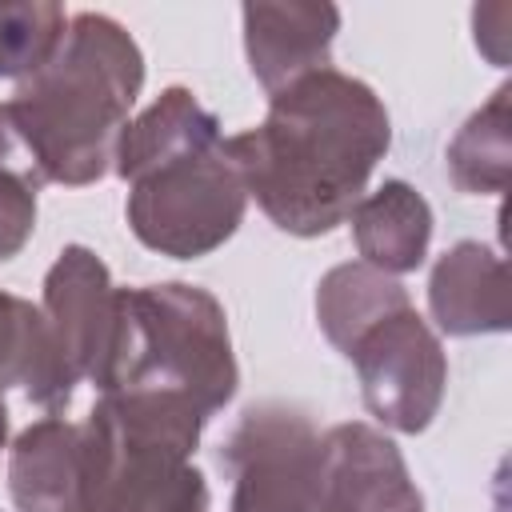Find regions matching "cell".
<instances>
[{
	"instance_id": "1",
	"label": "cell",
	"mask_w": 512,
	"mask_h": 512,
	"mask_svg": "<svg viewBox=\"0 0 512 512\" xmlns=\"http://www.w3.org/2000/svg\"><path fill=\"white\" fill-rule=\"evenodd\" d=\"M388 144L384 100L332 64L272 92L264 120L228 136L248 200L280 232L304 240L348 220Z\"/></svg>"
},
{
	"instance_id": "2",
	"label": "cell",
	"mask_w": 512,
	"mask_h": 512,
	"mask_svg": "<svg viewBox=\"0 0 512 512\" xmlns=\"http://www.w3.org/2000/svg\"><path fill=\"white\" fill-rule=\"evenodd\" d=\"M112 172L128 184L132 236L172 260L212 256L248 212V188L220 120L184 84L164 88L128 120Z\"/></svg>"
},
{
	"instance_id": "3",
	"label": "cell",
	"mask_w": 512,
	"mask_h": 512,
	"mask_svg": "<svg viewBox=\"0 0 512 512\" xmlns=\"http://www.w3.org/2000/svg\"><path fill=\"white\" fill-rule=\"evenodd\" d=\"M140 88L144 52L132 32L104 12H76L52 56L4 104L40 180L84 188L112 172Z\"/></svg>"
},
{
	"instance_id": "4",
	"label": "cell",
	"mask_w": 512,
	"mask_h": 512,
	"mask_svg": "<svg viewBox=\"0 0 512 512\" xmlns=\"http://www.w3.org/2000/svg\"><path fill=\"white\" fill-rule=\"evenodd\" d=\"M240 388L224 304L184 280L120 288V320L100 396H144L212 420Z\"/></svg>"
},
{
	"instance_id": "5",
	"label": "cell",
	"mask_w": 512,
	"mask_h": 512,
	"mask_svg": "<svg viewBox=\"0 0 512 512\" xmlns=\"http://www.w3.org/2000/svg\"><path fill=\"white\" fill-rule=\"evenodd\" d=\"M208 420L144 396H100L84 420V512H208L192 464Z\"/></svg>"
},
{
	"instance_id": "6",
	"label": "cell",
	"mask_w": 512,
	"mask_h": 512,
	"mask_svg": "<svg viewBox=\"0 0 512 512\" xmlns=\"http://www.w3.org/2000/svg\"><path fill=\"white\" fill-rule=\"evenodd\" d=\"M228 512H348L324 432L292 404H248L220 444Z\"/></svg>"
},
{
	"instance_id": "7",
	"label": "cell",
	"mask_w": 512,
	"mask_h": 512,
	"mask_svg": "<svg viewBox=\"0 0 512 512\" xmlns=\"http://www.w3.org/2000/svg\"><path fill=\"white\" fill-rule=\"evenodd\" d=\"M344 356L360 376L364 408L384 428L416 436L436 420L448 388V356L440 332L412 304L376 320Z\"/></svg>"
},
{
	"instance_id": "8",
	"label": "cell",
	"mask_w": 512,
	"mask_h": 512,
	"mask_svg": "<svg viewBox=\"0 0 512 512\" xmlns=\"http://www.w3.org/2000/svg\"><path fill=\"white\" fill-rule=\"evenodd\" d=\"M40 312L68 384L76 388L88 380L92 388H100L120 320V288L112 284L108 264L84 244L60 248V256L44 272Z\"/></svg>"
},
{
	"instance_id": "9",
	"label": "cell",
	"mask_w": 512,
	"mask_h": 512,
	"mask_svg": "<svg viewBox=\"0 0 512 512\" xmlns=\"http://www.w3.org/2000/svg\"><path fill=\"white\" fill-rule=\"evenodd\" d=\"M244 56L256 84L272 96L308 72L328 68L332 40L340 32L336 4H272L256 0L240 8Z\"/></svg>"
},
{
	"instance_id": "10",
	"label": "cell",
	"mask_w": 512,
	"mask_h": 512,
	"mask_svg": "<svg viewBox=\"0 0 512 512\" xmlns=\"http://www.w3.org/2000/svg\"><path fill=\"white\" fill-rule=\"evenodd\" d=\"M428 316L444 336H496L512 328L508 264L480 240L452 244L428 272Z\"/></svg>"
},
{
	"instance_id": "11",
	"label": "cell",
	"mask_w": 512,
	"mask_h": 512,
	"mask_svg": "<svg viewBox=\"0 0 512 512\" xmlns=\"http://www.w3.org/2000/svg\"><path fill=\"white\" fill-rule=\"evenodd\" d=\"M4 480L16 512H84V424H28L8 448Z\"/></svg>"
},
{
	"instance_id": "12",
	"label": "cell",
	"mask_w": 512,
	"mask_h": 512,
	"mask_svg": "<svg viewBox=\"0 0 512 512\" xmlns=\"http://www.w3.org/2000/svg\"><path fill=\"white\" fill-rule=\"evenodd\" d=\"M324 448L348 512H424V492L416 488L404 452L380 428L340 420L324 428Z\"/></svg>"
},
{
	"instance_id": "13",
	"label": "cell",
	"mask_w": 512,
	"mask_h": 512,
	"mask_svg": "<svg viewBox=\"0 0 512 512\" xmlns=\"http://www.w3.org/2000/svg\"><path fill=\"white\" fill-rule=\"evenodd\" d=\"M352 240L364 264L384 276H408L428 260L432 244V204L408 180H384L364 192L348 212Z\"/></svg>"
},
{
	"instance_id": "14",
	"label": "cell",
	"mask_w": 512,
	"mask_h": 512,
	"mask_svg": "<svg viewBox=\"0 0 512 512\" xmlns=\"http://www.w3.org/2000/svg\"><path fill=\"white\" fill-rule=\"evenodd\" d=\"M20 388L32 404L56 412L68 408L72 384L56 360L40 304L0 292V392Z\"/></svg>"
},
{
	"instance_id": "15",
	"label": "cell",
	"mask_w": 512,
	"mask_h": 512,
	"mask_svg": "<svg viewBox=\"0 0 512 512\" xmlns=\"http://www.w3.org/2000/svg\"><path fill=\"white\" fill-rule=\"evenodd\" d=\"M408 292L396 276L376 272L364 260H348L336 264L320 276L316 284V324L324 332V340L344 356L356 336H364L376 320L408 308Z\"/></svg>"
},
{
	"instance_id": "16",
	"label": "cell",
	"mask_w": 512,
	"mask_h": 512,
	"mask_svg": "<svg viewBox=\"0 0 512 512\" xmlns=\"http://www.w3.org/2000/svg\"><path fill=\"white\" fill-rule=\"evenodd\" d=\"M512 88L500 84L488 104H480L448 140L444 168L448 180L468 196H500L508 188V164H512Z\"/></svg>"
},
{
	"instance_id": "17",
	"label": "cell",
	"mask_w": 512,
	"mask_h": 512,
	"mask_svg": "<svg viewBox=\"0 0 512 512\" xmlns=\"http://www.w3.org/2000/svg\"><path fill=\"white\" fill-rule=\"evenodd\" d=\"M68 12L52 0H0V80H28L60 44Z\"/></svg>"
},
{
	"instance_id": "18",
	"label": "cell",
	"mask_w": 512,
	"mask_h": 512,
	"mask_svg": "<svg viewBox=\"0 0 512 512\" xmlns=\"http://www.w3.org/2000/svg\"><path fill=\"white\" fill-rule=\"evenodd\" d=\"M36 184L0 168V264L20 256L36 232Z\"/></svg>"
},
{
	"instance_id": "19",
	"label": "cell",
	"mask_w": 512,
	"mask_h": 512,
	"mask_svg": "<svg viewBox=\"0 0 512 512\" xmlns=\"http://www.w3.org/2000/svg\"><path fill=\"white\" fill-rule=\"evenodd\" d=\"M8 444V404H4V392H0V452Z\"/></svg>"
}]
</instances>
